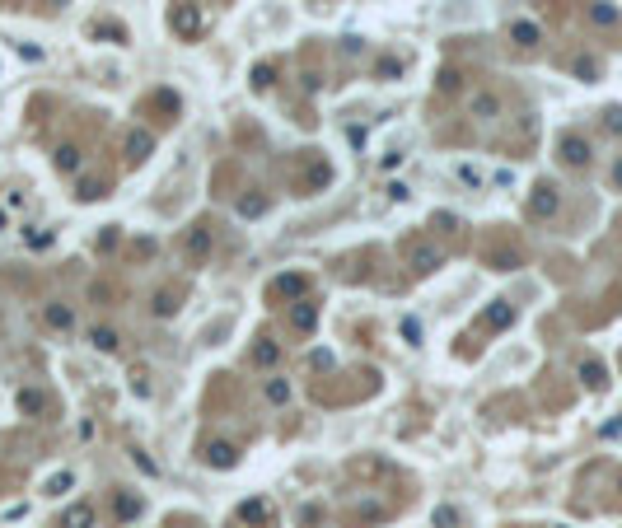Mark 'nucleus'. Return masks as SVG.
<instances>
[{"mask_svg":"<svg viewBox=\"0 0 622 528\" xmlns=\"http://www.w3.org/2000/svg\"><path fill=\"white\" fill-rule=\"evenodd\" d=\"M182 253H187L192 262H206V257H211V229H206V225H192V229H187Z\"/></svg>","mask_w":622,"mask_h":528,"instance_id":"1","label":"nucleus"},{"mask_svg":"<svg viewBox=\"0 0 622 528\" xmlns=\"http://www.w3.org/2000/svg\"><path fill=\"white\" fill-rule=\"evenodd\" d=\"M407 266H412L416 276H431V271L440 266V253H435L431 243H412V248H407Z\"/></svg>","mask_w":622,"mask_h":528,"instance_id":"2","label":"nucleus"},{"mask_svg":"<svg viewBox=\"0 0 622 528\" xmlns=\"http://www.w3.org/2000/svg\"><path fill=\"white\" fill-rule=\"evenodd\" d=\"M510 323H515V309H510L505 299H496L492 309L482 314V327H492V332H501V327H510Z\"/></svg>","mask_w":622,"mask_h":528,"instance_id":"3","label":"nucleus"},{"mask_svg":"<svg viewBox=\"0 0 622 528\" xmlns=\"http://www.w3.org/2000/svg\"><path fill=\"white\" fill-rule=\"evenodd\" d=\"M150 150H155V136H145V131H131L127 136V159H131V164L150 159Z\"/></svg>","mask_w":622,"mask_h":528,"instance_id":"4","label":"nucleus"},{"mask_svg":"<svg viewBox=\"0 0 622 528\" xmlns=\"http://www.w3.org/2000/svg\"><path fill=\"white\" fill-rule=\"evenodd\" d=\"M510 38H515L519 47H538V38H543V33H538V24H534V19H515V24H510Z\"/></svg>","mask_w":622,"mask_h":528,"instance_id":"5","label":"nucleus"},{"mask_svg":"<svg viewBox=\"0 0 622 528\" xmlns=\"http://www.w3.org/2000/svg\"><path fill=\"white\" fill-rule=\"evenodd\" d=\"M562 159H566V164H575V168H580V164H585V159H590V145H585V140H580V136H562Z\"/></svg>","mask_w":622,"mask_h":528,"instance_id":"6","label":"nucleus"},{"mask_svg":"<svg viewBox=\"0 0 622 528\" xmlns=\"http://www.w3.org/2000/svg\"><path fill=\"white\" fill-rule=\"evenodd\" d=\"M43 318H47V327H56V332H71V327H75V314H71L66 304H47Z\"/></svg>","mask_w":622,"mask_h":528,"instance_id":"7","label":"nucleus"},{"mask_svg":"<svg viewBox=\"0 0 622 528\" xmlns=\"http://www.w3.org/2000/svg\"><path fill=\"white\" fill-rule=\"evenodd\" d=\"M66 528H94V505H84V501H75L71 510H66V519H61Z\"/></svg>","mask_w":622,"mask_h":528,"instance_id":"8","label":"nucleus"},{"mask_svg":"<svg viewBox=\"0 0 622 528\" xmlns=\"http://www.w3.org/2000/svg\"><path fill=\"white\" fill-rule=\"evenodd\" d=\"M174 28H178L182 38H197V33H202V14H197V10H178V14H174Z\"/></svg>","mask_w":622,"mask_h":528,"instance_id":"9","label":"nucleus"},{"mask_svg":"<svg viewBox=\"0 0 622 528\" xmlns=\"http://www.w3.org/2000/svg\"><path fill=\"white\" fill-rule=\"evenodd\" d=\"M206 463H211V468H234V463H239V453H234V444H211V449H206Z\"/></svg>","mask_w":622,"mask_h":528,"instance_id":"10","label":"nucleus"},{"mask_svg":"<svg viewBox=\"0 0 622 528\" xmlns=\"http://www.w3.org/2000/svg\"><path fill=\"white\" fill-rule=\"evenodd\" d=\"M328 178H333V164L313 159V164H309V173H304V187H309V192H318V187L328 183Z\"/></svg>","mask_w":622,"mask_h":528,"instance_id":"11","label":"nucleus"},{"mask_svg":"<svg viewBox=\"0 0 622 528\" xmlns=\"http://www.w3.org/2000/svg\"><path fill=\"white\" fill-rule=\"evenodd\" d=\"M529 211H534V215H552V211H557V192H552V187H538L534 201H529Z\"/></svg>","mask_w":622,"mask_h":528,"instance_id":"12","label":"nucleus"},{"mask_svg":"<svg viewBox=\"0 0 622 528\" xmlns=\"http://www.w3.org/2000/svg\"><path fill=\"white\" fill-rule=\"evenodd\" d=\"M56 168H61V173H75L80 168V150L75 145H61V150H56Z\"/></svg>","mask_w":622,"mask_h":528,"instance_id":"13","label":"nucleus"},{"mask_svg":"<svg viewBox=\"0 0 622 528\" xmlns=\"http://www.w3.org/2000/svg\"><path fill=\"white\" fill-rule=\"evenodd\" d=\"M473 112H477V117H496V112H501V99H496V94H477V99H473Z\"/></svg>","mask_w":622,"mask_h":528,"instance_id":"14","label":"nucleus"},{"mask_svg":"<svg viewBox=\"0 0 622 528\" xmlns=\"http://www.w3.org/2000/svg\"><path fill=\"white\" fill-rule=\"evenodd\" d=\"M304 286H309L304 276H281V281L272 286V294H304Z\"/></svg>","mask_w":622,"mask_h":528,"instance_id":"15","label":"nucleus"},{"mask_svg":"<svg viewBox=\"0 0 622 528\" xmlns=\"http://www.w3.org/2000/svg\"><path fill=\"white\" fill-rule=\"evenodd\" d=\"M89 342L99 346V351H117V332H112V327H94V332H89Z\"/></svg>","mask_w":622,"mask_h":528,"instance_id":"16","label":"nucleus"},{"mask_svg":"<svg viewBox=\"0 0 622 528\" xmlns=\"http://www.w3.org/2000/svg\"><path fill=\"white\" fill-rule=\"evenodd\" d=\"M262 393H267V402H290V384H285V379H267Z\"/></svg>","mask_w":622,"mask_h":528,"instance_id":"17","label":"nucleus"},{"mask_svg":"<svg viewBox=\"0 0 622 528\" xmlns=\"http://www.w3.org/2000/svg\"><path fill=\"white\" fill-rule=\"evenodd\" d=\"M19 407H24V412H47V397L38 393V388H24V393H19Z\"/></svg>","mask_w":622,"mask_h":528,"instance_id":"18","label":"nucleus"},{"mask_svg":"<svg viewBox=\"0 0 622 528\" xmlns=\"http://www.w3.org/2000/svg\"><path fill=\"white\" fill-rule=\"evenodd\" d=\"M313 323H318V309H313V304H300V309H295V327H300V332H313Z\"/></svg>","mask_w":622,"mask_h":528,"instance_id":"19","label":"nucleus"},{"mask_svg":"<svg viewBox=\"0 0 622 528\" xmlns=\"http://www.w3.org/2000/svg\"><path fill=\"white\" fill-rule=\"evenodd\" d=\"M276 84V66H253V89H272Z\"/></svg>","mask_w":622,"mask_h":528,"instance_id":"20","label":"nucleus"},{"mask_svg":"<svg viewBox=\"0 0 622 528\" xmlns=\"http://www.w3.org/2000/svg\"><path fill=\"white\" fill-rule=\"evenodd\" d=\"M374 75H379V79H398V75H403V61H393V56H384V61L374 66Z\"/></svg>","mask_w":622,"mask_h":528,"instance_id":"21","label":"nucleus"},{"mask_svg":"<svg viewBox=\"0 0 622 528\" xmlns=\"http://www.w3.org/2000/svg\"><path fill=\"white\" fill-rule=\"evenodd\" d=\"M239 514H243V519H253V524H258V519H267V514H272V510H267V501H248V505H243V510H239Z\"/></svg>","mask_w":622,"mask_h":528,"instance_id":"22","label":"nucleus"},{"mask_svg":"<svg viewBox=\"0 0 622 528\" xmlns=\"http://www.w3.org/2000/svg\"><path fill=\"white\" fill-rule=\"evenodd\" d=\"M276 355H281V351H276L272 342H262L258 351H253V360H258V365H276Z\"/></svg>","mask_w":622,"mask_h":528,"instance_id":"23","label":"nucleus"},{"mask_svg":"<svg viewBox=\"0 0 622 528\" xmlns=\"http://www.w3.org/2000/svg\"><path fill=\"white\" fill-rule=\"evenodd\" d=\"M435 524H440V528H454V524H459V510H454V505H440V510H435Z\"/></svg>","mask_w":622,"mask_h":528,"instance_id":"24","label":"nucleus"},{"mask_svg":"<svg viewBox=\"0 0 622 528\" xmlns=\"http://www.w3.org/2000/svg\"><path fill=\"white\" fill-rule=\"evenodd\" d=\"M174 309H178V304H174V294L164 290V294L155 299V314H159V318H174Z\"/></svg>","mask_w":622,"mask_h":528,"instance_id":"25","label":"nucleus"},{"mask_svg":"<svg viewBox=\"0 0 622 528\" xmlns=\"http://www.w3.org/2000/svg\"><path fill=\"white\" fill-rule=\"evenodd\" d=\"M136 510H141V501H136V496H117V514H122V519H131Z\"/></svg>","mask_w":622,"mask_h":528,"instance_id":"26","label":"nucleus"},{"mask_svg":"<svg viewBox=\"0 0 622 528\" xmlns=\"http://www.w3.org/2000/svg\"><path fill=\"white\" fill-rule=\"evenodd\" d=\"M66 486H71V473H56L52 481H47V496H61Z\"/></svg>","mask_w":622,"mask_h":528,"instance_id":"27","label":"nucleus"},{"mask_svg":"<svg viewBox=\"0 0 622 528\" xmlns=\"http://www.w3.org/2000/svg\"><path fill=\"white\" fill-rule=\"evenodd\" d=\"M403 337H407V342H421V323H416V318H407V323H403Z\"/></svg>","mask_w":622,"mask_h":528,"instance_id":"28","label":"nucleus"},{"mask_svg":"<svg viewBox=\"0 0 622 528\" xmlns=\"http://www.w3.org/2000/svg\"><path fill=\"white\" fill-rule=\"evenodd\" d=\"M440 89H444V94H454V89H459V71H440Z\"/></svg>","mask_w":622,"mask_h":528,"instance_id":"29","label":"nucleus"},{"mask_svg":"<svg viewBox=\"0 0 622 528\" xmlns=\"http://www.w3.org/2000/svg\"><path fill=\"white\" fill-rule=\"evenodd\" d=\"M155 108H164V112H174V108H178V99H174L169 89H159V94H155Z\"/></svg>","mask_w":622,"mask_h":528,"instance_id":"30","label":"nucleus"},{"mask_svg":"<svg viewBox=\"0 0 622 528\" xmlns=\"http://www.w3.org/2000/svg\"><path fill=\"white\" fill-rule=\"evenodd\" d=\"M580 374H585V384H590V388H599V384H603V370H599V365H585Z\"/></svg>","mask_w":622,"mask_h":528,"instance_id":"31","label":"nucleus"},{"mask_svg":"<svg viewBox=\"0 0 622 528\" xmlns=\"http://www.w3.org/2000/svg\"><path fill=\"white\" fill-rule=\"evenodd\" d=\"M99 197H104V187H99V183H84V187H80V201H99Z\"/></svg>","mask_w":622,"mask_h":528,"instance_id":"32","label":"nucleus"},{"mask_svg":"<svg viewBox=\"0 0 622 528\" xmlns=\"http://www.w3.org/2000/svg\"><path fill=\"white\" fill-rule=\"evenodd\" d=\"M608 127H613V131H622V108H613V112H608Z\"/></svg>","mask_w":622,"mask_h":528,"instance_id":"33","label":"nucleus"},{"mask_svg":"<svg viewBox=\"0 0 622 528\" xmlns=\"http://www.w3.org/2000/svg\"><path fill=\"white\" fill-rule=\"evenodd\" d=\"M613 178H618V187H622V164H618V168H613Z\"/></svg>","mask_w":622,"mask_h":528,"instance_id":"34","label":"nucleus"},{"mask_svg":"<svg viewBox=\"0 0 622 528\" xmlns=\"http://www.w3.org/2000/svg\"><path fill=\"white\" fill-rule=\"evenodd\" d=\"M0 229H5V215H0Z\"/></svg>","mask_w":622,"mask_h":528,"instance_id":"35","label":"nucleus"}]
</instances>
